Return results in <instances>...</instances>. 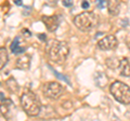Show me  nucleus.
Returning <instances> with one entry per match:
<instances>
[{
    "mask_svg": "<svg viewBox=\"0 0 130 121\" xmlns=\"http://www.w3.org/2000/svg\"><path fill=\"white\" fill-rule=\"evenodd\" d=\"M51 70L53 71V74H54L55 76H58V78H59V79H62V80H64V81H66L67 83H70V81H68V80H67V78L65 77V76H62V75H60L59 72H56V71H55V70L53 69V68H51Z\"/></svg>",
    "mask_w": 130,
    "mask_h": 121,
    "instance_id": "16",
    "label": "nucleus"
},
{
    "mask_svg": "<svg viewBox=\"0 0 130 121\" xmlns=\"http://www.w3.org/2000/svg\"><path fill=\"white\" fill-rule=\"evenodd\" d=\"M14 3H15L16 6H22L23 1H22V0H14Z\"/></svg>",
    "mask_w": 130,
    "mask_h": 121,
    "instance_id": "22",
    "label": "nucleus"
},
{
    "mask_svg": "<svg viewBox=\"0 0 130 121\" xmlns=\"http://www.w3.org/2000/svg\"><path fill=\"white\" fill-rule=\"evenodd\" d=\"M42 23L46 25L47 29L49 31H55L59 27L60 24V18L58 15H50V16H47V15H43L41 17Z\"/></svg>",
    "mask_w": 130,
    "mask_h": 121,
    "instance_id": "7",
    "label": "nucleus"
},
{
    "mask_svg": "<svg viewBox=\"0 0 130 121\" xmlns=\"http://www.w3.org/2000/svg\"><path fill=\"white\" fill-rule=\"evenodd\" d=\"M74 24L79 30L89 31L98 26V24H99V16L95 13H93V12L86 11L75 16Z\"/></svg>",
    "mask_w": 130,
    "mask_h": 121,
    "instance_id": "3",
    "label": "nucleus"
},
{
    "mask_svg": "<svg viewBox=\"0 0 130 121\" xmlns=\"http://www.w3.org/2000/svg\"><path fill=\"white\" fill-rule=\"evenodd\" d=\"M9 61V54L5 47H0V70L7 65Z\"/></svg>",
    "mask_w": 130,
    "mask_h": 121,
    "instance_id": "13",
    "label": "nucleus"
},
{
    "mask_svg": "<svg viewBox=\"0 0 130 121\" xmlns=\"http://www.w3.org/2000/svg\"><path fill=\"white\" fill-rule=\"evenodd\" d=\"M119 70L123 76L130 77V58L124 57L119 61Z\"/></svg>",
    "mask_w": 130,
    "mask_h": 121,
    "instance_id": "10",
    "label": "nucleus"
},
{
    "mask_svg": "<svg viewBox=\"0 0 130 121\" xmlns=\"http://www.w3.org/2000/svg\"><path fill=\"white\" fill-rule=\"evenodd\" d=\"M127 47H128V49H129V51H130V41L127 42Z\"/></svg>",
    "mask_w": 130,
    "mask_h": 121,
    "instance_id": "24",
    "label": "nucleus"
},
{
    "mask_svg": "<svg viewBox=\"0 0 130 121\" xmlns=\"http://www.w3.org/2000/svg\"><path fill=\"white\" fill-rule=\"evenodd\" d=\"M6 84H7V87H8V89L11 91V92H15L19 90V84H18V82H16V80L13 78V77H10L9 79L7 80V82H6Z\"/></svg>",
    "mask_w": 130,
    "mask_h": 121,
    "instance_id": "14",
    "label": "nucleus"
},
{
    "mask_svg": "<svg viewBox=\"0 0 130 121\" xmlns=\"http://www.w3.org/2000/svg\"><path fill=\"white\" fill-rule=\"evenodd\" d=\"M22 31H23V33H25L24 35H25L26 37H30V36H31V33H30V31L28 30V29H25V28H24V29H23Z\"/></svg>",
    "mask_w": 130,
    "mask_h": 121,
    "instance_id": "19",
    "label": "nucleus"
},
{
    "mask_svg": "<svg viewBox=\"0 0 130 121\" xmlns=\"http://www.w3.org/2000/svg\"><path fill=\"white\" fill-rule=\"evenodd\" d=\"M89 7H90V5H89V2L87 1V0H83V2H81V8L85 9V10H87Z\"/></svg>",
    "mask_w": 130,
    "mask_h": 121,
    "instance_id": "18",
    "label": "nucleus"
},
{
    "mask_svg": "<svg viewBox=\"0 0 130 121\" xmlns=\"http://www.w3.org/2000/svg\"><path fill=\"white\" fill-rule=\"evenodd\" d=\"M107 10L108 13L116 16L119 13V1L118 0H107Z\"/></svg>",
    "mask_w": 130,
    "mask_h": 121,
    "instance_id": "11",
    "label": "nucleus"
},
{
    "mask_svg": "<svg viewBox=\"0 0 130 121\" xmlns=\"http://www.w3.org/2000/svg\"><path fill=\"white\" fill-rule=\"evenodd\" d=\"M106 1L105 0H95V5H96V8L98 9H104L105 6H106Z\"/></svg>",
    "mask_w": 130,
    "mask_h": 121,
    "instance_id": "15",
    "label": "nucleus"
},
{
    "mask_svg": "<svg viewBox=\"0 0 130 121\" xmlns=\"http://www.w3.org/2000/svg\"><path fill=\"white\" fill-rule=\"evenodd\" d=\"M42 92L47 97L51 98V99H56L59 98L61 94L63 92V87L60 83L55 82V81H51L48 82L43 86L42 88Z\"/></svg>",
    "mask_w": 130,
    "mask_h": 121,
    "instance_id": "5",
    "label": "nucleus"
},
{
    "mask_svg": "<svg viewBox=\"0 0 130 121\" xmlns=\"http://www.w3.org/2000/svg\"><path fill=\"white\" fill-rule=\"evenodd\" d=\"M48 3H50V5H56V3L59 2V0H46Z\"/></svg>",
    "mask_w": 130,
    "mask_h": 121,
    "instance_id": "21",
    "label": "nucleus"
},
{
    "mask_svg": "<svg viewBox=\"0 0 130 121\" xmlns=\"http://www.w3.org/2000/svg\"><path fill=\"white\" fill-rule=\"evenodd\" d=\"M3 98H5V95H3V93H1V92H0V100H2Z\"/></svg>",
    "mask_w": 130,
    "mask_h": 121,
    "instance_id": "23",
    "label": "nucleus"
},
{
    "mask_svg": "<svg viewBox=\"0 0 130 121\" xmlns=\"http://www.w3.org/2000/svg\"><path fill=\"white\" fill-rule=\"evenodd\" d=\"M38 38L40 40H42V41H46V35H44V34H39L38 35Z\"/></svg>",
    "mask_w": 130,
    "mask_h": 121,
    "instance_id": "20",
    "label": "nucleus"
},
{
    "mask_svg": "<svg viewBox=\"0 0 130 121\" xmlns=\"http://www.w3.org/2000/svg\"><path fill=\"white\" fill-rule=\"evenodd\" d=\"M14 108L13 102L10 98H3L0 104V112L6 119H11L12 117V109Z\"/></svg>",
    "mask_w": 130,
    "mask_h": 121,
    "instance_id": "8",
    "label": "nucleus"
},
{
    "mask_svg": "<svg viewBox=\"0 0 130 121\" xmlns=\"http://www.w3.org/2000/svg\"><path fill=\"white\" fill-rule=\"evenodd\" d=\"M109 91L117 102L124 105H130V88L121 81H115L111 84Z\"/></svg>",
    "mask_w": 130,
    "mask_h": 121,
    "instance_id": "4",
    "label": "nucleus"
},
{
    "mask_svg": "<svg viewBox=\"0 0 130 121\" xmlns=\"http://www.w3.org/2000/svg\"><path fill=\"white\" fill-rule=\"evenodd\" d=\"M21 105L23 110L28 116L36 117L41 110V103L34 92L27 91L21 96Z\"/></svg>",
    "mask_w": 130,
    "mask_h": 121,
    "instance_id": "2",
    "label": "nucleus"
},
{
    "mask_svg": "<svg viewBox=\"0 0 130 121\" xmlns=\"http://www.w3.org/2000/svg\"><path fill=\"white\" fill-rule=\"evenodd\" d=\"M46 51L51 62L55 64H63L70 54V47L65 41L52 39L47 43Z\"/></svg>",
    "mask_w": 130,
    "mask_h": 121,
    "instance_id": "1",
    "label": "nucleus"
},
{
    "mask_svg": "<svg viewBox=\"0 0 130 121\" xmlns=\"http://www.w3.org/2000/svg\"><path fill=\"white\" fill-rule=\"evenodd\" d=\"M10 49H11V52L13 54H21L25 51L26 48H21L20 47V37H15L14 40L12 41L11 46H10Z\"/></svg>",
    "mask_w": 130,
    "mask_h": 121,
    "instance_id": "12",
    "label": "nucleus"
},
{
    "mask_svg": "<svg viewBox=\"0 0 130 121\" xmlns=\"http://www.w3.org/2000/svg\"><path fill=\"white\" fill-rule=\"evenodd\" d=\"M30 67V56L27 54L22 55L16 61V68L21 70H28Z\"/></svg>",
    "mask_w": 130,
    "mask_h": 121,
    "instance_id": "9",
    "label": "nucleus"
},
{
    "mask_svg": "<svg viewBox=\"0 0 130 121\" xmlns=\"http://www.w3.org/2000/svg\"><path fill=\"white\" fill-rule=\"evenodd\" d=\"M118 46V41L117 38L113 35H107L104 38H102L98 42V47L100 48L102 51H109V50H114L115 48Z\"/></svg>",
    "mask_w": 130,
    "mask_h": 121,
    "instance_id": "6",
    "label": "nucleus"
},
{
    "mask_svg": "<svg viewBox=\"0 0 130 121\" xmlns=\"http://www.w3.org/2000/svg\"><path fill=\"white\" fill-rule=\"evenodd\" d=\"M63 6L66 8H71L73 6V0H63Z\"/></svg>",
    "mask_w": 130,
    "mask_h": 121,
    "instance_id": "17",
    "label": "nucleus"
}]
</instances>
